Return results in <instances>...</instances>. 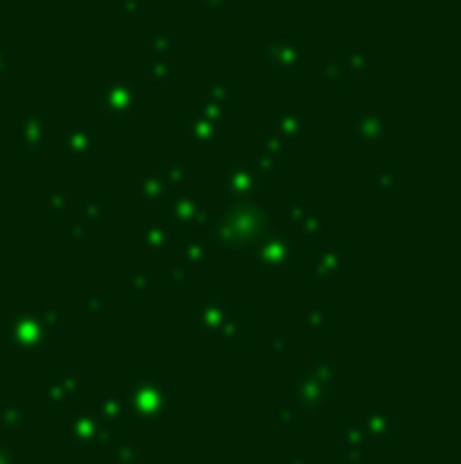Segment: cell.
<instances>
[{
  "mask_svg": "<svg viewBox=\"0 0 461 464\" xmlns=\"http://www.w3.org/2000/svg\"><path fill=\"white\" fill-rule=\"evenodd\" d=\"M263 54L275 66H291L300 60V45H297L294 38H272V41H265Z\"/></svg>",
  "mask_w": 461,
  "mask_h": 464,
  "instance_id": "1",
  "label": "cell"
},
{
  "mask_svg": "<svg viewBox=\"0 0 461 464\" xmlns=\"http://www.w3.org/2000/svg\"><path fill=\"white\" fill-rule=\"evenodd\" d=\"M351 133L360 139H373L379 133H386V117L379 111H360L351 117Z\"/></svg>",
  "mask_w": 461,
  "mask_h": 464,
  "instance_id": "2",
  "label": "cell"
},
{
  "mask_svg": "<svg viewBox=\"0 0 461 464\" xmlns=\"http://www.w3.org/2000/svg\"><path fill=\"white\" fill-rule=\"evenodd\" d=\"M316 76L323 79V82H342L344 76H348V66L342 64V57H329V54H325V57H319L316 60Z\"/></svg>",
  "mask_w": 461,
  "mask_h": 464,
  "instance_id": "3",
  "label": "cell"
},
{
  "mask_svg": "<svg viewBox=\"0 0 461 464\" xmlns=\"http://www.w3.org/2000/svg\"><path fill=\"white\" fill-rule=\"evenodd\" d=\"M342 64H344V66H348V64H354V66H367V64H369V57H367L363 51H357V45H351V48H348V54L342 57Z\"/></svg>",
  "mask_w": 461,
  "mask_h": 464,
  "instance_id": "4",
  "label": "cell"
},
{
  "mask_svg": "<svg viewBox=\"0 0 461 464\" xmlns=\"http://www.w3.org/2000/svg\"><path fill=\"white\" fill-rule=\"evenodd\" d=\"M278 130H291V133H300L303 130V120L297 114H288V117H278Z\"/></svg>",
  "mask_w": 461,
  "mask_h": 464,
  "instance_id": "5",
  "label": "cell"
},
{
  "mask_svg": "<svg viewBox=\"0 0 461 464\" xmlns=\"http://www.w3.org/2000/svg\"><path fill=\"white\" fill-rule=\"evenodd\" d=\"M203 3H205V7H209V10H218V13L230 7V0H203Z\"/></svg>",
  "mask_w": 461,
  "mask_h": 464,
  "instance_id": "6",
  "label": "cell"
},
{
  "mask_svg": "<svg viewBox=\"0 0 461 464\" xmlns=\"http://www.w3.org/2000/svg\"><path fill=\"white\" fill-rule=\"evenodd\" d=\"M209 101H224V89H205Z\"/></svg>",
  "mask_w": 461,
  "mask_h": 464,
  "instance_id": "7",
  "label": "cell"
}]
</instances>
